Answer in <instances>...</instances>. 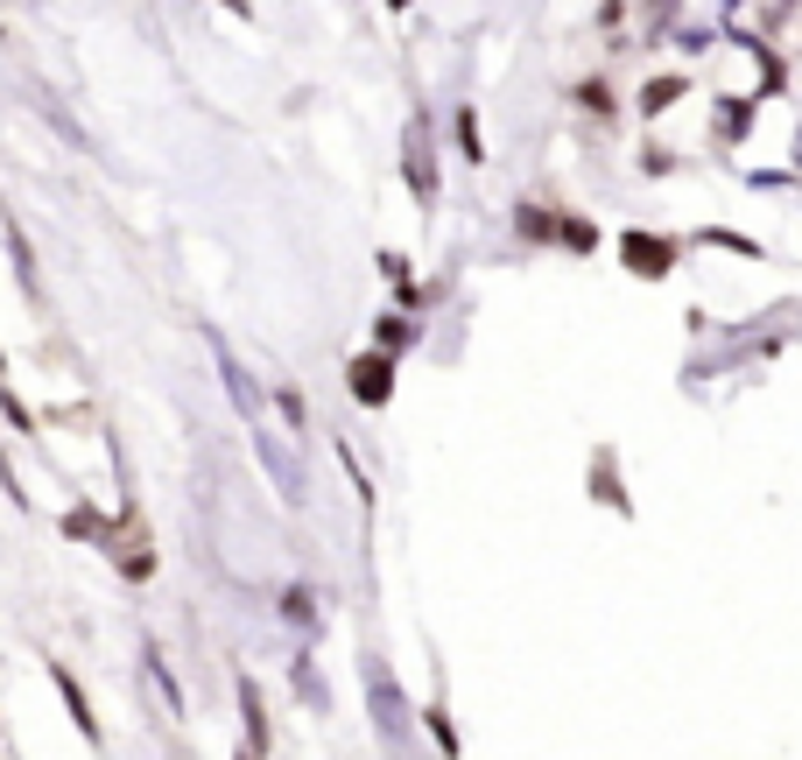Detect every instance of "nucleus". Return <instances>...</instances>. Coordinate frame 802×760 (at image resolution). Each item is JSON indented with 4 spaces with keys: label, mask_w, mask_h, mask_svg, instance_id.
<instances>
[{
    "label": "nucleus",
    "mask_w": 802,
    "mask_h": 760,
    "mask_svg": "<svg viewBox=\"0 0 802 760\" xmlns=\"http://www.w3.org/2000/svg\"><path fill=\"white\" fill-rule=\"evenodd\" d=\"M346 388H352V402L380 409V402L394 394V359H388V352H359L352 367H346Z\"/></svg>",
    "instance_id": "nucleus-1"
},
{
    "label": "nucleus",
    "mask_w": 802,
    "mask_h": 760,
    "mask_svg": "<svg viewBox=\"0 0 802 760\" xmlns=\"http://www.w3.org/2000/svg\"><path fill=\"white\" fill-rule=\"evenodd\" d=\"M430 718V732H436V747H444V753H457V732H451V718L444 711H423Z\"/></svg>",
    "instance_id": "nucleus-11"
},
{
    "label": "nucleus",
    "mask_w": 802,
    "mask_h": 760,
    "mask_svg": "<svg viewBox=\"0 0 802 760\" xmlns=\"http://www.w3.org/2000/svg\"><path fill=\"white\" fill-rule=\"evenodd\" d=\"M240 760H261V753H240Z\"/></svg>",
    "instance_id": "nucleus-13"
},
{
    "label": "nucleus",
    "mask_w": 802,
    "mask_h": 760,
    "mask_svg": "<svg viewBox=\"0 0 802 760\" xmlns=\"http://www.w3.org/2000/svg\"><path fill=\"white\" fill-rule=\"evenodd\" d=\"M0 409H8V423H14V430H22V436H35V415L22 409V394H14V388H8V380H0Z\"/></svg>",
    "instance_id": "nucleus-7"
},
{
    "label": "nucleus",
    "mask_w": 802,
    "mask_h": 760,
    "mask_svg": "<svg viewBox=\"0 0 802 760\" xmlns=\"http://www.w3.org/2000/svg\"><path fill=\"white\" fill-rule=\"evenodd\" d=\"M50 683H56V697H64V711H71V726H78L92 747H99V718H92V705H85V690H78V676L64 669V662H50Z\"/></svg>",
    "instance_id": "nucleus-3"
},
{
    "label": "nucleus",
    "mask_w": 802,
    "mask_h": 760,
    "mask_svg": "<svg viewBox=\"0 0 802 760\" xmlns=\"http://www.w3.org/2000/svg\"><path fill=\"white\" fill-rule=\"evenodd\" d=\"M282 613L303 626V620H317V605H310V592H303V584H289V592H282Z\"/></svg>",
    "instance_id": "nucleus-9"
},
{
    "label": "nucleus",
    "mask_w": 802,
    "mask_h": 760,
    "mask_svg": "<svg viewBox=\"0 0 802 760\" xmlns=\"http://www.w3.org/2000/svg\"><path fill=\"white\" fill-rule=\"evenodd\" d=\"M578 99H584L591 113H613V85H605V78H591V85H578Z\"/></svg>",
    "instance_id": "nucleus-10"
},
{
    "label": "nucleus",
    "mask_w": 802,
    "mask_h": 760,
    "mask_svg": "<svg viewBox=\"0 0 802 760\" xmlns=\"http://www.w3.org/2000/svg\"><path fill=\"white\" fill-rule=\"evenodd\" d=\"M457 148H465V162H486V141H479V113L457 106Z\"/></svg>",
    "instance_id": "nucleus-4"
},
{
    "label": "nucleus",
    "mask_w": 802,
    "mask_h": 760,
    "mask_svg": "<svg viewBox=\"0 0 802 760\" xmlns=\"http://www.w3.org/2000/svg\"><path fill=\"white\" fill-rule=\"evenodd\" d=\"M514 225H521V240H549V233H557V219H549L542 204H521V212H514Z\"/></svg>",
    "instance_id": "nucleus-6"
},
{
    "label": "nucleus",
    "mask_w": 802,
    "mask_h": 760,
    "mask_svg": "<svg viewBox=\"0 0 802 760\" xmlns=\"http://www.w3.org/2000/svg\"><path fill=\"white\" fill-rule=\"evenodd\" d=\"M388 8H409V0H388Z\"/></svg>",
    "instance_id": "nucleus-12"
},
{
    "label": "nucleus",
    "mask_w": 802,
    "mask_h": 760,
    "mask_svg": "<svg viewBox=\"0 0 802 760\" xmlns=\"http://www.w3.org/2000/svg\"><path fill=\"white\" fill-rule=\"evenodd\" d=\"M620 254H626V268H634L641 282H662L668 268H676V246H668V240H647V233H626Z\"/></svg>",
    "instance_id": "nucleus-2"
},
{
    "label": "nucleus",
    "mask_w": 802,
    "mask_h": 760,
    "mask_svg": "<svg viewBox=\"0 0 802 760\" xmlns=\"http://www.w3.org/2000/svg\"><path fill=\"white\" fill-rule=\"evenodd\" d=\"M676 99H683V78H655V85L641 92V113H668Z\"/></svg>",
    "instance_id": "nucleus-5"
},
{
    "label": "nucleus",
    "mask_w": 802,
    "mask_h": 760,
    "mask_svg": "<svg viewBox=\"0 0 802 760\" xmlns=\"http://www.w3.org/2000/svg\"><path fill=\"white\" fill-rule=\"evenodd\" d=\"M557 233H563V246H578V254H584V246H599V225H584V219H563Z\"/></svg>",
    "instance_id": "nucleus-8"
}]
</instances>
